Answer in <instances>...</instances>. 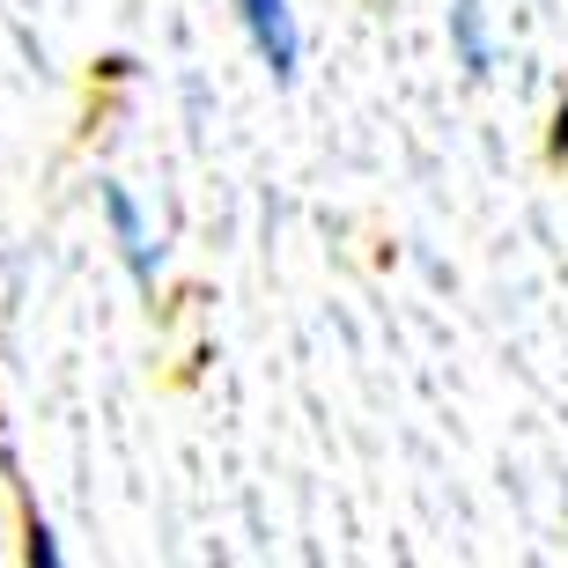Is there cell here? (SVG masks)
Listing matches in <instances>:
<instances>
[{"mask_svg":"<svg viewBox=\"0 0 568 568\" xmlns=\"http://www.w3.org/2000/svg\"><path fill=\"white\" fill-rule=\"evenodd\" d=\"M236 22H244V38H252L258 67L274 74V82H295L303 74V22H295L288 0H230Z\"/></svg>","mask_w":568,"mask_h":568,"instance_id":"cell-1","label":"cell"},{"mask_svg":"<svg viewBox=\"0 0 568 568\" xmlns=\"http://www.w3.org/2000/svg\"><path fill=\"white\" fill-rule=\"evenodd\" d=\"M97 207H104V230H111V244H119V258H126V274L141 281V288H155V274H163V244H155L148 207L126 185H97Z\"/></svg>","mask_w":568,"mask_h":568,"instance_id":"cell-2","label":"cell"},{"mask_svg":"<svg viewBox=\"0 0 568 568\" xmlns=\"http://www.w3.org/2000/svg\"><path fill=\"white\" fill-rule=\"evenodd\" d=\"M450 52H458V67L480 82L487 67H495V38H487V16L480 0H450Z\"/></svg>","mask_w":568,"mask_h":568,"instance_id":"cell-3","label":"cell"},{"mask_svg":"<svg viewBox=\"0 0 568 568\" xmlns=\"http://www.w3.org/2000/svg\"><path fill=\"white\" fill-rule=\"evenodd\" d=\"M547 148H554V163H568V97L554 104V133H547Z\"/></svg>","mask_w":568,"mask_h":568,"instance_id":"cell-4","label":"cell"}]
</instances>
